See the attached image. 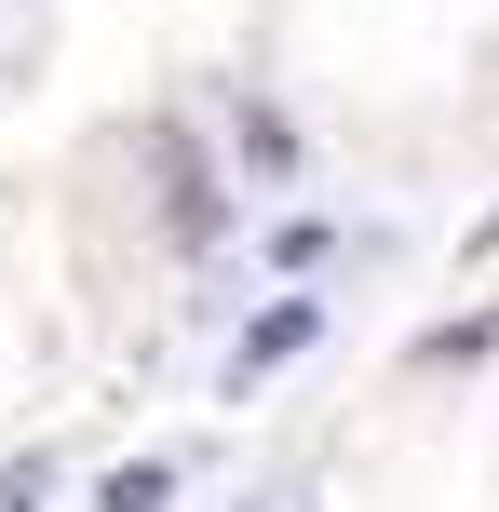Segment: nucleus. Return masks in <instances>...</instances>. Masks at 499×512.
Returning a JSON list of instances; mask_svg holds the SVG:
<instances>
[{
	"instance_id": "obj_1",
	"label": "nucleus",
	"mask_w": 499,
	"mask_h": 512,
	"mask_svg": "<svg viewBox=\"0 0 499 512\" xmlns=\"http://www.w3.org/2000/svg\"><path fill=\"white\" fill-rule=\"evenodd\" d=\"M149 176H162V230H176V256H216V230H230V189L203 176L189 122H149Z\"/></svg>"
},
{
	"instance_id": "obj_2",
	"label": "nucleus",
	"mask_w": 499,
	"mask_h": 512,
	"mask_svg": "<svg viewBox=\"0 0 499 512\" xmlns=\"http://www.w3.org/2000/svg\"><path fill=\"white\" fill-rule=\"evenodd\" d=\"M311 337H324V310H311V297H284V310H257V324H243V351H230V391H257L270 364H297V351H311Z\"/></svg>"
},
{
	"instance_id": "obj_3",
	"label": "nucleus",
	"mask_w": 499,
	"mask_h": 512,
	"mask_svg": "<svg viewBox=\"0 0 499 512\" xmlns=\"http://www.w3.org/2000/svg\"><path fill=\"white\" fill-rule=\"evenodd\" d=\"M95 512H176V459H122L95 486Z\"/></svg>"
},
{
	"instance_id": "obj_4",
	"label": "nucleus",
	"mask_w": 499,
	"mask_h": 512,
	"mask_svg": "<svg viewBox=\"0 0 499 512\" xmlns=\"http://www.w3.org/2000/svg\"><path fill=\"white\" fill-rule=\"evenodd\" d=\"M243 162H257V176H284V162H297V135L270 122V108H243Z\"/></svg>"
},
{
	"instance_id": "obj_5",
	"label": "nucleus",
	"mask_w": 499,
	"mask_h": 512,
	"mask_svg": "<svg viewBox=\"0 0 499 512\" xmlns=\"http://www.w3.org/2000/svg\"><path fill=\"white\" fill-rule=\"evenodd\" d=\"M54 499V459H14V472H0V512H41Z\"/></svg>"
}]
</instances>
